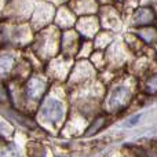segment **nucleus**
<instances>
[{"label":"nucleus","instance_id":"nucleus-1","mask_svg":"<svg viewBox=\"0 0 157 157\" xmlns=\"http://www.w3.org/2000/svg\"><path fill=\"white\" fill-rule=\"evenodd\" d=\"M40 114L44 120L50 123H59L62 120L63 114H65V108L61 101L55 99V98H48L46 102L41 105L40 108Z\"/></svg>","mask_w":157,"mask_h":157},{"label":"nucleus","instance_id":"nucleus-6","mask_svg":"<svg viewBox=\"0 0 157 157\" xmlns=\"http://www.w3.org/2000/svg\"><path fill=\"white\" fill-rule=\"evenodd\" d=\"M14 65V57L11 54H0V76H6V75H10L13 71Z\"/></svg>","mask_w":157,"mask_h":157},{"label":"nucleus","instance_id":"nucleus-9","mask_svg":"<svg viewBox=\"0 0 157 157\" xmlns=\"http://www.w3.org/2000/svg\"><path fill=\"white\" fill-rule=\"evenodd\" d=\"M10 132H11L10 127H8L6 123H3L2 120H0V134H4V135H7V134H10Z\"/></svg>","mask_w":157,"mask_h":157},{"label":"nucleus","instance_id":"nucleus-5","mask_svg":"<svg viewBox=\"0 0 157 157\" xmlns=\"http://www.w3.org/2000/svg\"><path fill=\"white\" fill-rule=\"evenodd\" d=\"M106 124H108V117H106V116H98L97 119H95L94 121L88 125V128H87L86 132H84V136H86V138H88V136L95 135V134H97L98 131L102 130Z\"/></svg>","mask_w":157,"mask_h":157},{"label":"nucleus","instance_id":"nucleus-7","mask_svg":"<svg viewBox=\"0 0 157 157\" xmlns=\"http://www.w3.org/2000/svg\"><path fill=\"white\" fill-rule=\"evenodd\" d=\"M0 157H19V152L15 145L3 144L0 145Z\"/></svg>","mask_w":157,"mask_h":157},{"label":"nucleus","instance_id":"nucleus-4","mask_svg":"<svg viewBox=\"0 0 157 157\" xmlns=\"http://www.w3.org/2000/svg\"><path fill=\"white\" fill-rule=\"evenodd\" d=\"M134 19H135V24L138 25H149L155 19V14L150 8H139L134 15Z\"/></svg>","mask_w":157,"mask_h":157},{"label":"nucleus","instance_id":"nucleus-2","mask_svg":"<svg viewBox=\"0 0 157 157\" xmlns=\"http://www.w3.org/2000/svg\"><path fill=\"white\" fill-rule=\"evenodd\" d=\"M130 99H131L130 90L124 86H119L112 90L110 95L108 98V108L113 112L123 110L124 108H127Z\"/></svg>","mask_w":157,"mask_h":157},{"label":"nucleus","instance_id":"nucleus-8","mask_svg":"<svg viewBox=\"0 0 157 157\" xmlns=\"http://www.w3.org/2000/svg\"><path fill=\"white\" fill-rule=\"evenodd\" d=\"M145 87H146V92H149V94H157V73L149 77V80L146 81Z\"/></svg>","mask_w":157,"mask_h":157},{"label":"nucleus","instance_id":"nucleus-3","mask_svg":"<svg viewBox=\"0 0 157 157\" xmlns=\"http://www.w3.org/2000/svg\"><path fill=\"white\" fill-rule=\"evenodd\" d=\"M47 91V81L41 76H32L25 84V94L30 101H40Z\"/></svg>","mask_w":157,"mask_h":157}]
</instances>
